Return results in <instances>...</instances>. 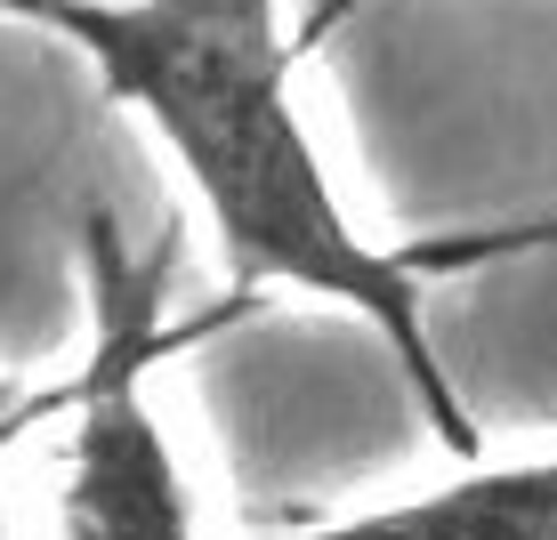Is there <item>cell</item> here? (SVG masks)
<instances>
[{"label": "cell", "mask_w": 557, "mask_h": 540, "mask_svg": "<svg viewBox=\"0 0 557 540\" xmlns=\"http://www.w3.org/2000/svg\"><path fill=\"white\" fill-rule=\"evenodd\" d=\"M82 266H89L98 339H89V363L73 379V452H65V485H57V525L73 540H186L195 500H186V476L146 403L153 259H129L122 226L89 218Z\"/></svg>", "instance_id": "2"}, {"label": "cell", "mask_w": 557, "mask_h": 540, "mask_svg": "<svg viewBox=\"0 0 557 540\" xmlns=\"http://www.w3.org/2000/svg\"><path fill=\"white\" fill-rule=\"evenodd\" d=\"M339 540H557V452L549 460H509V468H469L453 485L363 508Z\"/></svg>", "instance_id": "3"}, {"label": "cell", "mask_w": 557, "mask_h": 540, "mask_svg": "<svg viewBox=\"0 0 557 540\" xmlns=\"http://www.w3.org/2000/svg\"><path fill=\"white\" fill-rule=\"evenodd\" d=\"M0 419H9V379H0Z\"/></svg>", "instance_id": "5"}, {"label": "cell", "mask_w": 557, "mask_h": 540, "mask_svg": "<svg viewBox=\"0 0 557 540\" xmlns=\"http://www.w3.org/2000/svg\"><path fill=\"white\" fill-rule=\"evenodd\" d=\"M57 0H0V16H16V25H49Z\"/></svg>", "instance_id": "4"}, {"label": "cell", "mask_w": 557, "mask_h": 540, "mask_svg": "<svg viewBox=\"0 0 557 540\" xmlns=\"http://www.w3.org/2000/svg\"><path fill=\"white\" fill-rule=\"evenodd\" d=\"M41 33H65L98 65L106 98L138 105L153 138L178 153L243 291L275 282L356 306L388 339L429 428L476 460V419L420 315V266L363 242L323 146L307 138L283 0H57Z\"/></svg>", "instance_id": "1"}]
</instances>
